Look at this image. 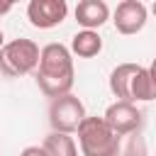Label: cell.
Returning <instances> with one entry per match:
<instances>
[{
    "label": "cell",
    "mask_w": 156,
    "mask_h": 156,
    "mask_svg": "<svg viewBox=\"0 0 156 156\" xmlns=\"http://www.w3.org/2000/svg\"><path fill=\"white\" fill-rule=\"evenodd\" d=\"M73 78H76V68H73V56L71 49H66L63 44H46L41 49V58H39V68H37V85L39 90L56 100L71 93L73 88Z\"/></svg>",
    "instance_id": "cell-1"
},
{
    "label": "cell",
    "mask_w": 156,
    "mask_h": 156,
    "mask_svg": "<svg viewBox=\"0 0 156 156\" xmlns=\"http://www.w3.org/2000/svg\"><path fill=\"white\" fill-rule=\"evenodd\" d=\"M110 90L122 102L156 100V80L149 68L139 63H119L110 73Z\"/></svg>",
    "instance_id": "cell-2"
},
{
    "label": "cell",
    "mask_w": 156,
    "mask_h": 156,
    "mask_svg": "<svg viewBox=\"0 0 156 156\" xmlns=\"http://www.w3.org/2000/svg\"><path fill=\"white\" fill-rule=\"evenodd\" d=\"M78 144L83 156H119L122 136L110 129L105 117H85L78 127Z\"/></svg>",
    "instance_id": "cell-3"
},
{
    "label": "cell",
    "mask_w": 156,
    "mask_h": 156,
    "mask_svg": "<svg viewBox=\"0 0 156 156\" xmlns=\"http://www.w3.org/2000/svg\"><path fill=\"white\" fill-rule=\"evenodd\" d=\"M39 58H41V49H39L37 41L24 39V37L12 39L0 51V71L10 78L27 76L34 68H39Z\"/></svg>",
    "instance_id": "cell-4"
},
{
    "label": "cell",
    "mask_w": 156,
    "mask_h": 156,
    "mask_svg": "<svg viewBox=\"0 0 156 156\" xmlns=\"http://www.w3.org/2000/svg\"><path fill=\"white\" fill-rule=\"evenodd\" d=\"M85 105L76 98V95H63V98H56L51 100V107H49V124L54 132H61V134H73L78 132V127L83 124L85 119Z\"/></svg>",
    "instance_id": "cell-5"
},
{
    "label": "cell",
    "mask_w": 156,
    "mask_h": 156,
    "mask_svg": "<svg viewBox=\"0 0 156 156\" xmlns=\"http://www.w3.org/2000/svg\"><path fill=\"white\" fill-rule=\"evenodd\" d=\"M105 122L110 124V129L119 136H127V134H134L139 127H141V110L134 105V102H112L107 110H105Z\"/></svg>",
    "instance_id": "cell-6"
},
{
    "label": "cell",
    "mask_w": 156,
    "mask_h": 156,
    "mask_svg": "<svg viewBox=\"0 0 156 156\" xmlns=\"http://www.w3.org/2000/svg\"><path fill=\"white\" fill-rule=\"evenodd\" d=\"M68 15L66 0H32L27 5V17L37 29H51L61 24Z\"/></svg>",
    "instance_id": "cell-7"
},
{
    "label": "cell",
    "mask_w": 156,
    "mask_h": 156,
    "mask_svg": "<svg viewBox=\"0 0 156 156\" xmlns=\"http://www.w3.org/2000/svg\"><path fill=\"white\" fill-rule=\"evenodd\" d=\"M146 17H149V10L141 0H122L115 10V29L119 34H136L144 29L146 24Z\"/></svg>",
    "instance_id": "cell-8"
},
{
    "label": "cell",
    "mask_w": 156,
    "mask_h": 156,
    "mask_svg": "<svg viewBox=\"0 0 156 156\" xmlns=\"http://www.w3.org/2000/svg\"><path fill=\"white\" fill-rule=\"evenodd\" d=\"M110 20V7L105 0H80L76 5V22L83 29H98Z\"/></svg>",
    "instance_id": "cell-9"
},
{
    "label": "cell",
    "mask_w": 156,
    "mask_h": 156,
    "mask_svg": "<svg viewBox=\"0 0 156 156\" xmlns=\"http://www.w3.org/2000/svg\"><path fill=\"white\" fill-rule=\"evenodd\" d=\"M102 51V39L98 32L93 29H83V32H76L73 39H71V54L80 56V58H93Z\"/></svg>",
    "instance_id": "cell-10"
},
{
    "label": "cell",
    "mask_w": 156,
    "mask_h": 156,
    "mask_svg": "<svg viewBox=\"0 0 156 156\" xmlns=\"http://www.w3.org/2000/svg\"><path fill=\"white\" fill-rule=\"evenodd\" d=\"M44 151L49 156H78V146L73 141L71 134H61V132H51L44 139Z\"/></svg>",
    "instance_id": "cell-11"
},
{
    "label": "cell",
    "mask_w": 156,
    "mask_h": 156,
    "mask_svg": "<svg viewBox=\"0 0 156 156\" xmlns=\"http://www.w3.org/2000/svg\"><path fill=\"white\" fill-rule=\"evenodd\" d=\"M20 156H49V154L44 151V146H27V149H22Z\"/></svg>",
    "instance_id": "cell-12"
},
{
    "label": "cell",
    "mask_w": 156,
    "mask_h": 156,
    "mask_svg": "<svg viewBox=\"0 0 156 156\" xmlns=\"http://www.w3.org/2000/svg\"><path fill=\"white\" fill-rule=\"evenodd\" d=\"M10 10H12V2H2V5H0V17H2L5 12H10Z\"/></svg>",
    "instance_id": "cell-13"
},
{
    "label": "cell",
    "mask_w": 156,
    "mask_h": 156,
    "mask_svg": "<svg viewBox=\"0 0 156 156\" xmlns=\"http://www.w3.org/2000/svg\"><path fill=\"white\" fill-rule=\"evenodd\" d=\"M149 71H151V76H154V80H156V58L151 61V66H149Z\"/></svg>",
    "instance_id": "cell-14"
},
{
    "label": "cell",
    "mask_w": 156,
    "mask_h": 156,
    "mask_svg": "<svg viewBox=\"0 0 156 156\" xmlns=\"http://www.w3.org/2000/svg\"><path fill=\"white\" fill-rule=\"evenodd\" d=\"M2 46H5V44H2V29H0V51H2Z\"/></svg>",
    "instance_id": "cell-15"
},
{
    "label": "cell",
    "mask_w": 156,
    "mask_h": 156,
    "mask_svg": "<svg viewBox=\"0 0 156 156\" xmlns=\"http://www.w3.org/2000/svg\"><path fill=\"white\" fill-rule=\"evenodd\" d=\"M151 12H154V15H156V2H154V5H151Z\"/></svg>",
    "instance_id": "cell-16"
}]
</instances>
